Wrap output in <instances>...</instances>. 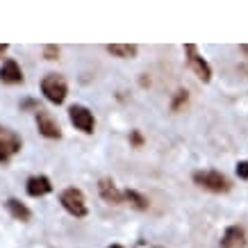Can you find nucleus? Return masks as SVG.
I'll return each mask as SVG.
<instances>
[{
  "instance_id": "f257e3e1",
  "label": "nucleus",
  "mask_w": 248,
  "mask_h": 248,
  "mask_svg": "<svg viewBox=\"0 0 248 248\" xmlns=\"http://www.w3.org/2000/svg\"><path fill=\"white\" fill-rule=\"evenodd\" d=\"M194 182L201 189L212 191V194H226V191H230V187H232L230 180L218 171H196L194 173Z\"/></svg>"
},
{
  "instance_id": "f03ea898",
  "label": "nucleus",
  "mask_w": 248,
  "mask_h": 248,
  "mask_svg": "<svg viewBox=\"0 0 248 248\" xmlns=\"http://www.w3.org/2000/svg\"><path fill=\"white\" fill-rule=\"evenodd\" d=\"M41 91H44V96L55 103V105H62L64 100H66V93H68V84L66 80L57 73H50V76H46L41 80Z\"/></svg>"
},
{
  "instance_id": "7ed1b4c3",
  "label": "nucleus",
  "mask_w": 248,
  "mask_h": 248,
  "mask_svg": "<svg viewBox=\"0 0 248 248\" xmlns=\"http://www.w3.org/2000/svg\"><path fill=\"white\" fill-rule=\"evenodd\" d=\"M60 203L64 205V210H66L68 214H73V217H78V218L87 217V203H84V194L80 189H76V187L64 189L60 194Z\"/></svg>"
},
{
  "instance_id": "20e7f679",
  "label": "nucleus",
  "mask_w": 248,
  "mask_h": 248,
  "mask_svg": "<svg viewBox=\"0 0 248 248\" xmlns=\"http://www.w3.org/2000/svg\"><path fill=\"white\" fill-rule=\"evenodd\" d=\"M18 151H21V137L14 130L0 125V164H7Z\"/></svg>"
},
{
  "instance_id": "39448f33",
  "label": "nucleus",
  "mask_w": 248,
  "mask_h": 248,
  "mask_svg": "<svg viewBox=\"0 0 248 248\" xmlns=\"http://www.w3.org/2000/svg\"><path fill=\"white\" fill-rule=\"evenodd\" d=\"M68 116H71V123L76 125L78 130H82L84 135H91L93 128H96V119H93V114L82 105H73L68 109Z\"/></svg>"
},
{
  "instance_id": "423d86ee",
  "label": "nucleus",
  "mask_w": 248,
  "mask_h": 248,
  "mask_svg": "<svg viewBox=\"0 0 248 248\" xmlns=\"http://www.w3.org/2000/svg\"><path fill=\"white\" fill-rule=\"evenodd\" d=\"M185 50H187V60H189V66L196 71V76L201 78L203 82H210V78H212V68H210V64L201 57V55L196 53V46L194 44H187L185 46Z\"/></svg>"
},
{
  "instance_id": "0eeeda50",
  "label": "nucleus",
  "mask_w": 248,
  "mask_h": 248,
  "mask_svg": "<svg viewBox=\"0 0 248 248\" xmlns=\"http://www.w3.org/2000/svg\"><path fill=\"white\" fill-rule=\"evenodd\" d=\"M37 128H39V132L44 137H48V139H60L62 137L60 123L48 112H44V109H37Z\"/></svg>"
},
{
  "instance_id": "6e6552de",
  "label": "nucleus",
  "mask_w": 248,
  "mask_h": 248,
  "mask_svg": "<svg viewBox=\"0 0 248 248\" xmlns=\"http://www.w3.org/2000/svg\"><path fill=\"white\" fill-rule=\"evenodd\" d=\"M221 248H244L246 246V232L239 226H230L221 237Z\"/></svg>"
},
{
  "instance_id": "1a4fd4ad",
  "label": "nucleus",
  "mask_w": 248,
  "mask_h": 248,
  "mask_svg": "<svg viewBox=\"0 0 248 248\" xmlns=\"http://www.w3.org/2000/svg\"><path fill=\"white\" fill-rule=\"evenodd\" d=\"M98 189H100L103 201H105V203H109V205H121L123 201H125L123 191H119V189H116V185H114L109 178H103V180L98 182Z\"/></svg>"
},
{
  "instance_id": "9d476101",
  "label": "nucleus",
  "mask_w": 248,
  "mask_h": 248,
  "mask_svg": "<svg viewBox=\"0 0 248 248\" xmlns=\"http://www.w3.org/2000/svg\"><path fill=\"white\" fill-rule=\"evenodd\" d=\"M0 82L2 84H21L23 82V71L14 60H5L0 66Z\"/></svg>"
},
{
  "instance_id": "9b49d317",
  "label": "nucleus",
  "mask_w": 248,
  "mask_h": 248,
  "mask_svg": "<svg viewBox=\"0 0 248 248\" xmlns=\"http://www.w3.org/2000/svg\"><path fill=\"white\" fill-rule=\"evenodd\" d=\"M25 189H28V194L32 196V198H39V196H46L53 191V185H50V180L46 178V175H32L30 180H28V185H25Z\"/></svg>"
},
{
  "instance_id": "f8f14e48",
  "label": "nucleus",
  "mask_w": 248,
  "mask_h": 248,
  "mask_svg": "<svg viewBox=\"0 0 248 248\" xmlns=\"http://www.w3.org/2000/svg\"><path fill=\"white\" fill-rule=\"evenodd\" d=\"M7 210H9V214L14 218H18V221H30V217H32V212L28 210L21 201H16V198H9L7 201Z\"/></svg>"
},
{
  "instance_id": "ddd939ff",
  "label": "nucleus",
  "mask_w": 248,
  "mask_h": 248,
  "mask_svg": "<svg viewBox=\"0 0 248 248\" xmlns=\"http://www.w3.org/2000/svg\"><path fill=\"white\" fill-rule=\"evenodd\" d=\"M107 53H112L114 57H121V60H128V57H135L137 55V46H132V44H109L107 46Z\"/></svg>"
},
{
  "instance_id": "4468645a",
  "label": "nucleus",
  "mask_w": 248,
  "mask_h": 248,
  "mask_svg": "<svg viewBox=\"0 0 248 248\" xmlns=\"http://www.w3.org/2000/svg\"><path fill=\"white\" fill-rule=\"evenodd\" d=\"M123 196H125V201H128L132 207H137V210H148V198L146 196H141L139 191H135V189H128V191H123Z\"/></svg>"
},
{
  "instance_id": "2eb2a0df",
  "label": "nucleus",
  "mask_w": 248,
  "mask_h": 248,
  "mask_svg": "<svg viewBox=\"0 0 248 248\" xmlns=\"http://www.w3.org/2000/svg\"><path fill=\"white\" fill-rule=\"evenodd\" d=\"M187 98H189L187 89H180V91H178V96H175V100L171 103V109H180L182 103H187Z\"/></svg>"
},
{
  "instance_id": "dca6fc26",
  "label": "nucleus",
  "mask_w": 248,
  "mask_h": 248,
  "mask_svg": "<svg viewBox=\"0 0 248 248\" xmlns=\"http://www.w3.org/2000/svg\"><path fill=\"white\" fill-rule=\"evenodd\" d=\"M44 57L46 60H57V57H60V46H46L44 48Z\"/></svg>"
},
{
  "instance_id": "f3484780",
  "label": "nucleus",
  "mask_w": 248,
  "mask_h": 248,
  "mask_svg": "<svg viewBox=\"0 0 248 248\" xmlns=\"http://www.w3.org/2000/svg\"><path fill=\"white\" fill-rule=\"evenodd\" d=\"M237 175H239L241 180H248V162H246V159L237 164Z\"/></svg>"
},
{
  "instance_id": "a211bd4d",
  "label": "nucleus",
  "mask_w": 248,
  "mask_h": 248,
  "mask_svg": "<svg viewBox=\"0 0 248 248\" xmlns=\"http://www.w3.org/2000/svg\"><path fill=\"white\" fill-rule=\"evenodd\" d=\"M130 139H132V143H135V146H141V135H139V132H137V130H132V135H130Z\"/></svg>"
},
{
  "instance_id": "6ab92c4d",
  "label": "nucleus",
  "mask_w": 248,
  "mask_h": 248,
  "mask_svg": "<svg viewBox=\"0 0 248 248\" xmlns=\"http://www.w3.org/2000/svg\"><path fill=\"white\" fill-rule=\"evenodd\" d=\"M5 53H7V44H0V57H2Z\"/></svg>"
},
{
  "instance_id": "aec40b11",
  "label": "nucleus",
  "mask_w": 248,
  "mask_h": 248,
  "mask_svg": "<svg viewBox=\"0 0 248 248\" xmlns=\"http://www.w3.org/2000/svg\"><path fill=\"white\" fill-rule=\"evenodd\" d=\"M241 50H244V53H248V46H241Z\"/></svg>"
},
{
  "instance_id": "412c9836",
  "label": "nucleus",
  "mask_w": 248,
  "mask_h": 248,
  "mask_svg": "<svg viewBox=\"0 0 248 248\" xmlns=\"http://www.w3.org/2000/svg\"><path fill=\"white\" fill-rule=\"evenodd\" d=\"M109 248H123V246H119V244H112V246H109Z\"/></svg>"
},
{
  "instance_id": "4be33fe9",
  "label": "nucleus",
  "mask_w": 248,
  "mask_h": 248,
  "mask_svg": "<svg viewBox=\"0 0 248 248\" xmlns=\"http://www.w3.org/2000/svg\"><path fill=\"white\" fill-rule=\"evenodd\" d=\"M155 248H162V246H155Z\"/></svg>"
}]
</instances>
